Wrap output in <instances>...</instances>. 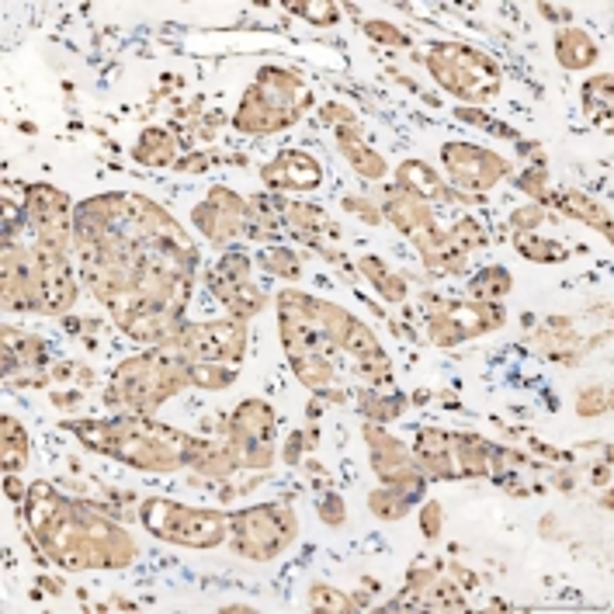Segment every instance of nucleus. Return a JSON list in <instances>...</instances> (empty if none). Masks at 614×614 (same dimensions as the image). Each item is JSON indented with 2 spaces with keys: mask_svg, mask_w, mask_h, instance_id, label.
I'll list each match as a JSON object with an SVG mask.
<instances>
[{
  "mask_svg": "<svg viewBox=\"0 0 614 614\" xmlns=\"http://www.w3.org/2000/svg\"><path fill=\"white\" fill-rule=\"evenodd\" d=\"M368 507H371V513H375V518H379V521H400V518H406V513H410L413 500L406 497V493H403L400 486L382 483L379 489H371Z\"/></svg>",
  "mask_w": 614,
  "mask_h": 614,
  "instance_id": "nucleus-34",
  "label": "nucleus"
},
{
  "mask_svg": "<svg viewBox=\"0 0 614 614\" xmlns=\"http://www.w3.org/2000/svg\"><path fill=\"white\" fill-rule=\"evenodd\" d=\"M413 459H417V465L424 469V475H434V480H459V472H454L451 434L441 430V427H424V430H417Z\"/></svg>",
  "mask_w": 614,
  "mask_h": 614,
  "instance_id": "nucleus-21",
  "label": "nucleus"
},
{
  "mask_svg": "<svg viewBox=\"0 0 614 614\" xmlns=\"http://www.w3.org/2000/svg\"><path fill=\"white\" fill-rule=\"evenodd\" d=\"M386 215H389V223L406 236H417L430 226H438L434 223L430 205L421 202V198L400 191V188H395V194H386Z\"/></svg>",
  "mask_w": 614,
  "mask_h": 614,
  "instance_id": "nucleus-22",
  "label": "nucleus"
},
{
  "mask_svg": "<svg viewBox=\"0 0 614 614\" xmlns=\"http://www.w3.org/2000/svg\"><path fill=\"white\" fill-rule=\"evenodd\" d=\"M274 434L279 417L264 400H244L233 410V417L223 430L240 469H268L274 462Z\"/></svg>",
  "mask_w": 614,
  "mask_h": 614,
  "instance_id": "nucleus-7",
  "label": "nucleus"
},
{
  "mask_svg": "<svg viewBox=\"0 0 614 614\" xmlns=\"http://www.w3.org/2000/svg\"><path fill=\"white\" fill-rule=\"evenodd\" d=\"M191 223L209 236L212 244H229L247 229V202L236 191L215 185L202 205H194Z\"/></svg>",
  "mask_w": 614,
  "mask_h": 614,
  "instance_id": "nucleus-11",
  "label": "nucleus"
},
{
  "mask_svg": "<svg viewBox=\"0 0 614 614\" xmlns=\"http://www.w3.org/2000/svg\"><path fill=\"white\" fill-rule=\"evenodd\" d=\"M336 143H341V153L351 161V167L358 170L362 177H368V181H379V177H386V161L382 153H375L362 135H358V126H336Z\"/></svg>",
  "mask_w": 614,
  "mask_h": 614,
  "instance_id": "nucleus-24",
  "label": "nucleus"
},
{
  "mask_svg": "<svg viewBox=\"0 0 614 614\" xmlns=\"http://www.w3.org/2000/svg\"><path fill=\"white\" fill-rule=\"evenodd\" d=\"M427 70L434 73V81H438L448 94L462 97V102H472L475 108H480L483 102H493V97L500 94V84H504L500 67L493 63L486 52L462 46V43L434 46L427 52Z\"/></svg>",
  "mask_w": 614,
  "mask_h": 614,
  "instance_id": "nucleus-4",
  "label": "nucleus"
},
{
  "mask_svg": "<svg viewBox=\"0 0 614 614\" xmlns=\"http://www.w3.org/2000/svg\"><path fill=\"white\" fill-rule=\"evenodd\" d=\"M240 365H229V362H191V386L198 389H226Z\"/></svg>",
  "mask_w": 614,
  "mask_h": 614,
  "instance_id": "nucleus-35",
  "label": "nucleus"
},
{
  "mask_svg": "<svg viewBox=\"0 0 614 614\" xmlns=\"http://www.w3.org/2000/svg\"><path fill=\"white\" fill-rule=\"evenodd\" d=\"M539 11H542L545 17H552V22H569V11H566V8H559V11H556V8H548V4H542Z\"/></svg>",
  "mask_w": 614,
  "mask_h": 614,
  "instance_id": "nucleus-53",
  "label": "nucleus"
},
{
  "mask_svg": "<svg viewBox=\"0 0 614 614\" xmlns=\"http://www.w3.org/2000/svg\"><path fill=\"white\" fill-rule=\"evenodd\" d=\"M0 299H4L8 309H17V312H32V309L43 312L35 257L17 240H4V288H0Z\"/></svg>",
  "mask_w": 614,
  "mask_h": 614,
  "instance_id": "nucleus-13",
  "label": "nucleus"
},
{
  "mask_svg": "<svg viewBox=\"0 0 614 614\" xmlns=\"http://www.w3.org/2000/svg\"><path fill=\"white\" fill-rule=\"evenodd\" d=\"M28 226L35 244L67 253L73 247V205L52 185H28Z\"/></svg>",
  "mask_w": 614,
  "mask_h": 614,
  "instance_id": "nucleus-10",
  "label": "nucleus"
},
{
  "mask_svg": "<svg viewBox=\"0 0 614 614\" xmlns=\"http://www.w3.org/2000/svg\"><path fill=\"white\" fill-rule=\"evenodd\" d=\"M441 161L448 170V181L454 191L465 194H483L493 185H500L510 164L500 153H493L486 146H472V143H448L441 146Z\"/></svg>",
  "mask_w": 614,
  "mask_h": 614,
  "instance_id": "nucleus-9",
  "label": "nucleus"
},
{
  "mask_svg": "<svg viewBox=\"0 0 614 614\" xmlns=\"http://www.w3.org/2000/svg\"><path fill=\"white\" fill-rule=\"evenodd\" d=\"M358 268L365 274V282H371L375 292H379L382 299H389V303H403L406 299V282L395 271H389V264L382 261V257L365 253L362 261H358Z\"/></svg>",
  "mask_w": 614,
  "mask_h": 614,
  "instance_id": "nucleus-30",
  "label": "nucleus"
},
{
  "mask_svg": "<svg viewBox=\"0 0 614 614\" xmlns=\"http://www.w3.org/2000/svg\"><path fill=\"white\" fill-rule=\"evenodd\" d=\"M268 191L285 194V191H316L323 185V167L312 153L306 150H282L274 161L261 170Z\"/></svg>",
  "mask_w": 614,
  "mask_h": 614,
  "instance_id": "nucleus-15",
  "label": "nucleus"
},
{
  "mask_svg": "<svg viewBox=\"0 0 614 614\" xmlns=\"http://www.w3.org/2000/svg\"><path fill=\"white\" fill-rule=\"evenodd\" d=\"M4 489H8V497H11L14 504H25V497H28L25 483L17 480V472H8V475H4Z\"/></svg>",
  "mask_w": 614,
  "mask_h": 614,
  "instance_id": "nucleus-51",
  "label": "nucleus"
},
{
  "mask_svg": "<svg viewBox=\"0 0 614 614\" xmlns=\"http://www.w3.org/2000/svg\"><path fill=\"white\" fill-rule=\"evenodd\" d=\"M614 76L611 73H601V76H590V81L583 84V105L587 111L598 118V122H604V118L611 115V102H614Z\"/></svg>",
  "mask_w": 614,
  "mask_h": 614,
  "instance_id": "nucleus-36",
  "label": "nucleus"
},
{
  "mask_svg": "<svg viewBox=\"0 0 614 614\" xmlns=\"http://www.w3.org/2000/svg\"><path fill=\"white\" fill-rule=\"evenodd\" d=\"M556 56L566 70H587L598 63V43H593V35L583 28H563L556 32Z\"/></svg>",
  "mask_w": 614,
  "mask_h": 614,
  "instance_id": "nucleus-28",
  "label": "nucleus"
},
{
  "mask_svg": "<svg viewBox=\"0 0 614 614\" xmlns=\"http://www.w3.org/2000/svg\"><path fill=\"white\" fill-rule=\"evenodd\" d=\"M67 427L91 451L111 454L143 472H177L191 462L194 438L140 413H118L111 421H67Z\"/></svg>",
  "mask_w": 614,
  "mask_h": 614,
  "instance_id": "nucleus-2",
  "label": "nucleus"
},
{
  "mask_svg": "<svg viewBox=\"0 0 614 614\" xmlns=\"http://www.w3.org/2000/svg\"><path fill=\"white\" fill-rule=\"evenodd\" d=\"M548 202L559 212L572 215V220H580L593 229H601L604 236H611V212L601 198H590V194H580V191H556V194H548Z\"/></svg>",
  "mask_w": 614,
  "mask_h": 614,
  "instance_id": "nucleus-25",
  "label": "nucleus"
},
{
  "mask_svg": "<svg viewBox=\"0 0 614 614\" xmlns=\"http://www.w3.org/2000/svg\"><path fill=\"white\" fill-rule=\"evenodd\" d=\"M451 451H454V472H459V480L489 475V441L475 438V434H451Z\"/></svg>",
  "mask_w": 614,
  "mask_h": 614,
  "instance_id": "nucleus-27",
  "label": "nucleus"
},
{
  "mask_svg": "<svg viewBox=\"0 0 614 614\" xmlns=\"http://www.w3.org/2000/svg\"><path fill=\"white\" fill-rule=\"evenodd\" d=\"M0 465H4V472H22L28 465V454H32V441L25 427L17 424L14 417H4L0 421Z\"/></svg>",
  "mask_w": 614,
  "mask_h": 614,
  "instance_id": "nucleus-29",
  "label": "nucleus"
},
{
  "mask_svg": "<svg viewBox=\"0 0 614 614\" xmlns=\"http://www.w3.org/2000/svg\"><path fill=\"white\" fill-rule=\"evenodd\" d=\"M513 247L524 257V261H534V264H559L566 261V247L556 244V240H545L539 233H513Z\"/></svg>",
  "mask_w": 614,
  "mask_h": 614,
  "instance_id": "nucleus-32",
  "label": "nucleus"
},
{
  "mask_svg": "<svg viewBox=\"0 0 614 614\" xmlns=\"http://www.w3.org/2000/svg\"><path fill=\"white\" fill-rule=\"evenodd\" d=\"M365 441H368V459H371V469L379 475L382 483L395 486V483H406L413 475H421L424 469L413 459V451L400 441L392 438L389 430H382L379 424H365Z\"/></svg>",
  "mask_w": 614,
  "mask_h": 614,
  "instance_id": "nucleus-14",
  "label": "nucleus"
},
{
  "mask_svg": "<svg viewBox=\"0 0 614 614\" xmlns=\"http://www.w3.org/2000/svg\"><path fill=\"white\" fill-rule=\"evenodd\" d=\"M607 475H611V465H607V459L604 462H598L590 469V483L593 486H607Z\"/></svg>",
  "mask_w": 614,
  "mask_h": 614,
  "instance_id": "nucleus-52",
  "label": "nucleus"
},
{
  "mask_svg": "<svg viewBox=\"0 0 614 614\" xmlns=\"http://www.w3.org/2000/svg\"><path fill=\"white\" fill-rule=\"evenodd\" d=\"M462 118V122H469V126H480V129H493V118L483 111V108H475V105H462L459 111H454Z\"/></svg>",
  "mask_w": 614,
  "mask_h": 614,
  "instance_id": "nucleus-50",
  "label": "nucleus"
},
{
  "mask_svg": "<svg viewBox=\"0 0 614 614\" xmlns=\"http://www.w3.org/2000/svg\"><path fill=\"white\" fill-rule=\"evenodd\" d=\"M323 122L330 126H358V115L344 105H323Z\"/></svg>",
  "mask_w": 614,
  "mask_h": 614,
  "instance_id": "nucleus-49",
  "label": "nucleus"
},
{
  "mask_svg": "<svg viewBox=\"0 0 614 614\" xmlns=\"http://www.w3.org/2000/svg\"><path fill=\"white\" fill-rule=\"evenodd\" d=\"M257 264L271 274H279V279H285V282L303 279V257L288 247H279V244H268L261 253H257Z\"/></svg>",
  "mask_w": 614,
  "mask_h": 614,
  "instance_id": "nucleus-33",
  "label": "nucleus"
},
{
  "mask_svg": "<svg viewBox=\"0 0 614 614\" xmlns=\"http://www.w3.org/2000/svg\"><path fill=\"white\" fill-rule=\"evenodd\" d=\"M451 240L459 244L462 250H469V253H475V250H483L486 244H489V236H486V226L480 223V220H472V215H462L459 223H454L451 229Z\"/></svg>",
  "mask_w": 614,
  "mask_h": 614,
  "instance_id": "nucleus-38",
  "label": "nucleus"
},
{
  "mask_svg": "<svg viewBox=\"0 0 614 614\" xmlns=\"http://www.w3.org/2000/svg\"><path fill=\"white\" fill-rule=\"evenodd\" d=\"M132 156H135V164L156 167V170L177 167V135H174L170 129L153 126V129H146V132L140 135V143H135Z\"/></svg>",
  "mask_w": 614,
  "mask_h": 614,
  "instance_id": "nucleus-26",
  "label": "nucleus"
},
{
  "mask_svg": "<svg viewBox=\"0 0 614 614\" xmlns=\"http://www.w3.org/2000/svg\"><path fill=\"white\" fill-rule=\"evenodd\" d=\"M395 188L421 198V202H434V198H448V181L438 174L430 170L424 161H406L400 164V170H395Z\"/></svg>",
  "mask_w": 614,
  "mask_h": 614,
  "instance_id": "nucleus-23",
  "label": "nucleus"
},
{
  "mask_svg": "<svg viewBox=\"0 0 614 614\" xmlns=\"http://www.w3.org/2000/svg\"><path fill=\"white\" fill-rule=\"evenodd\" d=\"M223 161H226V153H220V150H202V153L181 156V161H177V170H181V174H202V170H209V167H215V164H223Z\"/></svg>",
  "mask_w": 614,
  "mask_h": 614,
  "instance_id": "nucleus-43",
  "label": "nucleus"
},
{
  "mask_svg": "<svg viewBox=\"0 0 614 614\" xmlns=\"http://www.w3.org/2000/svg\"><path fill=\"white\" fill-rule=\"evenodd\" d=\"M295 122H299V115L274 108V105L264 102V97L257 94L253 87L244 94L240 111L233 115V126L240 129V132H247V135H271V132H282V129L295 126Z\"/></svg>",
  "mask_w": 614,
  "mask_h": 614,
  "instance_id": "nucleus-20",
  "label": "nucleus"
},
{
  "mask_svg": "<svg viewBox=\"0 0 614 614\" xmlns=\"http://www.w3.org/2000/svg\"><path fill=\"white\" fill-rule=\"evenodd\" d=\"M143 524L156 534V539L188 545V548H212L229 539V518L223 510L209 507H185L177 500L150 497L140 504Z\"/></svg>",
  "mask_w": 614,
  "mask_h": 614,
  "instance_id": "nucleus-5",
  "label": "nucleus"
},
{
  "mask_svg": "<svg viewBox=\"0 0 614 614\" xmlns=\"http://www.w3.org/2000/svg\"><path fill=\"white\" fill-rule=\"evenodd\" d=\"M309 607H312V611H354V601L344 598L341 590L327 587V583H316V587L309 590Z\"/></svg>",
  "mask_w": 614,
  "mask_h": 614,
  "instance_id": "nucleus-40",
  "label": "nucleus"
},
{
  "mask_svg": "<svg viewBox=\"0 0 614 614\" xmlns=\"http://www.w3.org/2000/svg\"><path fill=\"white\" fill-rule=\"evenodd\" d=\"M295 513L285 504H261L229 513V545L250 563H268L285 552L295 539Z\"/></svg>",
  "mask_w": 614,
  "mask_h": 614,
  "instance_id": "nucleus-6",
  "label": "nucleus"
},
{
  "mask_svg": "<svg viewBox=\"0 0 614 614\" xmlns=\"http://www.w3.org/2000/svg\"><path fill=\"white\" fill-rule=\"evenodd\" d=\"M35 279H38V299H43V312H67L76 299V279L67 261V253L52 247L35 244Z\"/></svg>",
  "mask_w": 614,
  "mask_h": 614,
  "instance_id": "nucleus-12",
  "label": "nucleus"
},
{
  "mask_svg": "<svg viewBox=\"0 0 614 614\" xmlns=\"http://www.w3.org/2000/svg\"><path fill=\"white\" fill-rule=\"evenodd\" d=\"M365 35L371 38V43H379V46H392V49H403L410 46V38L403 28H395L389 22H365Z\"/></svg>",
  "mask_w": 614,
  "mask_h": 614,
  "instance_id": "nucleus-42",
  "label": "nucleus"
},
{
  "mask_svg": "<svg viewBox=\"0 0 614 614\" xmlns=\"http://www.w3.org/2000/svg\"><path fill=\"white\" fill-rule=\"evenodd\" d=\"M43 587H46L49 593H59V590H63V583H56V580H43Z\"/></svg>",
  "mask_w": 614,
  "mask_h": 614,
  "instance_id": "nucleus-54",
  "label": "nucleus"
},
{
  "mask_svg": "<svg viewBox=\"0 0 614 614\" xmlns=\"http://www.w3.org/2000/svg\"><path fill=\"white\" fill-rule=\"evenodd\" d=\"M28 545L63 569H122L135 559V542L94 500H67L38 480L25 497Z\"/></svg>",
  "mask_w": 614,
  "mask_h": 614,
  "instance_id": "nucleus-1",
  "label": "nucleus"
},
{
  "mask_svg": "<svg viewBox=\"0 0 614 614\" xmlns=\"http://www.w3.org/2000/svg\"><path fill=\"white\" fill-rule=\"evenodd\" d=\"M285 229L295 236V240H303L306 247L320 250L323 257L336 253V244H341V229L333 226V220L320 205H309V202L285 205Z\"/></svg>",
  "mask_w": 614,
  "mask_h": 614,
  "instance_id": "nucleus-16",
  "label": "nucleus"
},
{
  "mask_svg": "<svg viewBox=\"0 0 614 614\" xmlns=\"http://www.w3.org/2000/svg\"><path fill=\"white\" fill-rule=\"evenodd\" d=\"M316 510H320L323 524H330V528H341V524L347 521V507H344L341 493H327V497L316 504Z\"/></svg>",
  "mask_w": 614,
  "mask_h": 614,
  "instance_id": "nucleus-46",
  "label": "nucleus"
},
{
  "mask_svg": "<svg viewBox=\"0 0 614 614\" xmlns=\"http://www.w3.org/2000/svg\"><path fill=\"white\" fill-rule=\"evenodd\" d=\"M191 386V362L181 354L177 344H161L140 358H126L118 365L111 389L105 392V403L118 413H150L170 395Z\"/></svg>",
  "mask_w": 614,
  "mask_h": 614,
  "instance_id": "nucleus-3",
  "label": "nucleus"
},
{
  "mask_svg": "<svg viewBox=\"0 0 614 614\" xmlns=\"http://www.w3.org/2000/svg\"><path fill=\"white\" fill-rule=\"evenodd\" d=\"M611 400H607V392L601 386H590L580 392V400H577V413L580 417H601V413H607Z\"/></svg>",
  "mask_w": 614,
  "mask_h": 614,
  "instance_id": "nucleus-44",
  "label": "nucleus"
},
{
  "mask_svg": "<svg viewBox=\"0 0 614 614\" xmlns=\"http://www.w3.org/2000/svg\"><path fill=\"white\" fill-rule=\"evenodd\" d=\"M545 223V209L539 205V202H531V205H521L518 212L510 215V226H513V233H534Z\"/></svg>",
  "mask_w": 614,
  "mask_h": 614,
  "instance_id": "nucleus-45",
  "label": "nucleus"
},
{
  "mask_svg": "<svg viewBox=\"0 0 614 614\" xmlns=\"http://www.w3.org/2000/svg\"><path fill=\"white\" fill-rule=\"evenodd\" d=\"M288 11L299 14V17H306L309 25H320V28L341 22V8L327 4V0H316V4H306V0H288Z\"/></svg>",
  "mask_w": 614,
  "mask_h": 614,
  "instance_id": "nucleus-39",
  "label": "nucleus"
},
{
  "mask_svg": "<svg viewBox=\"0 0 614 614\" xmlns=\"http://www.w3.org/2000/svg\"><path fill=\"white\" fill-rule=\"evenodd\" d=\"M441 521H445V507L438 500H430L421 507V531H424V539H438L441 534Z\"/></svg>",
  "mask_w": 614,
  "mask_h": 614,
  "instance_id": "nucleus-47",
  "label": "nucleus"
},
{
  "mask_svg": "<svg viewBox=\"0 0 614 614\" xmlns=\"http://www.w3.org/2000/svg\"><path fill=\"white\" fill-rule=\"evenodd\" d=\"M413 244H417L424 264L434 274H462L469 268V250H462L459 244L451 240V233L441 226H430L417 236H410Z\"/></svg>",
  "mask_w": 614,
  "mask_h": 614,
  "instance_id": "nucleus-19",
  "label": "nucleus"
},
{
  "mask_svg": "<svg viewBox=\"0 0 614 614\" xmlns=\"http://www.w3.org/2000/svg\"><path fill=\"white\" fill-rule=\"evenodd\" d=\"M518 185L534 198V202H539V205H545L548 202V170L542 167V164H534V167H528L521 177H518Z\"/></svg>",
  "mask_w": 614,
  "mask_h": 614,
  "instance_id": "nucleus-41",
  "label": "nucleus"
},
{
  "mask_svg": "<svg viewBox=\"0 0 614 614\" xmlns=\"http://www.w3.org/2000/svg\"><path fill=\"white\" fill-rule=\"evenodd\" d=\"M534 344H539V351L548 362H559L566 368L580 365V358L590 351V341H583V336L572 330V320H566V316H552V320H545L542 330L534 333Z\"/></svg>",
  "mask_w": 614,
  "mask_h": 614,
  "instance_id": "nucleus-18",
  "label": "nucleus"
},
{
  "mask_svg": "<svg viewBox=\"0 0 614 614\" xmlns=\"http://www.w3.org/2000/svg\"><path fill=\"white\" fill-rule=\"evenodd\" d=\"M406 400L403 395H395V392H371L362 400V410L368 413V421L375 424H386V421H395L403 413Z\"/></svg>",
  "mask_w": 614,
  "mask_h": 614,
  "instance_id": "nucleus-37",
  "label": "nucleus"
},
{
  "mask_svg": "<svg viewBox=\"0 0 614 614\" xmlns=\"http://www.w3.org/2000/svg\"><path fill=\"white\" fill-rule=\"evenodd\" d=\"M507 292H510V271L500 264L475 271V279L469 282V299L475 303H504Z\"/></svg>",
  "mask_w": 614,
  "mask_h": 614,
  "instance_id": "nucleus-31",
  "label": "nucleus"
},
{
  "mask_svg": "<svg viewBox=\"0 0 614 614\" xmlns=\"http://www.w3.org/2000/svg\"><path fill=\"white\" fill-rule=\"evenodd\" d=\"M174 344L181 347L188 362H229L240 365L247 351L244 320H212V323H181Z\"/></svg>",
  "mask_w": 614,
  "mask_h": 614,
  "instance_id": "nucleus-8",
  "label": "nucleus"
},
{
  "mask_svg": "<svg viewBox=\"0 0 614 614\" xmlns=\"http://www.w3.org/2000/svg\"><path fill=\"white\" fill-rule=\"evenodd\" d=\"M303 451H309L306 430H292L288 441H285V451H282V462H285V465H299V462H303Z\"/></svg>",
  "mask_w": 614,
  "mask_h": 614,
  "instance_id": "nucleus-48",
  "label": "nucleus"
},
{
  "mask_svg": "<svg viewBox=\"0 0 614 614\" xmlns=\"http://www.w3.org/2000/svg\"><path fill=\"white\" fill-rule=\"evenodd\" d=\"M253 91L264 97V102H271L274 108H282V111H292V115H299L312 105V94L309 87L299 81L295 73L288 70H279V67H264L261 73H257V84Z\"/></svg>",
  "mask_w": 614,
  "mask_h": 614,
  "instance_id": "nucleus-17",
  "label": "nucleus"
}]
</instances>
